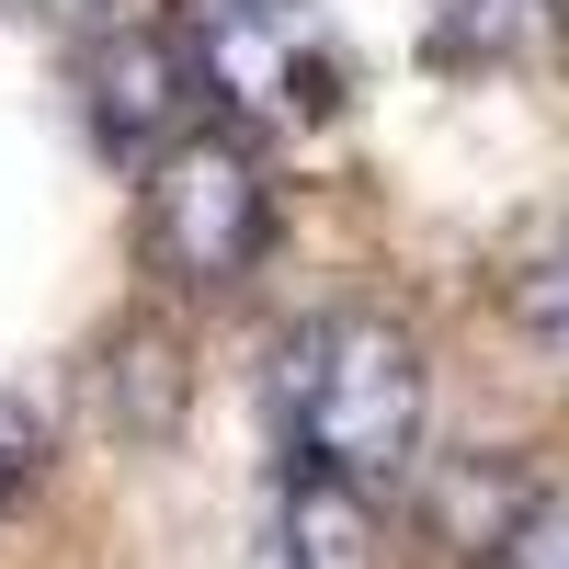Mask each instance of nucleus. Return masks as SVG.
Here are the masks:
<instances>
[{
	"label": "nucleus",
	"instance_id": "nucleus-8",
	"mask_svg": "<svg viewBox=\"0 0 569 569\" xmlns=\"http://www.w3.org/2000/svg\"><path fill=\"white\" fill-rule=\"evenodd\" d=\"M512 569H569V501H558V512H536V525L512 536Z\"/></svg>",
	"mask_w": 569,
	"mask_h": 569
},
{
	"label": "nucleus",
	"instance_id": "nucleus-4",
	"mask_svg": "<svg viewBox=\"0 0 569 569\" xmlns=\"http://www.w3.org/2000/svg\"><path fill=\"white\" fill-rule=\"evenodd\" d=\"M194 91H206V80H194V58H182V34H103V46H91V69H80L91 137H103L114 160H137V171L182 137Z\"/></svg>",
	"mask_w": 569,
	"mask_h": 569
},
{
	"label": "nucleus",
	"instance_id": "nucleus-1",
	"mask_svg": "<svg viewBox=\"0 0 569 569\" xmlns=\"http://www.w3.org/2000/svg\"><path fill=\"white\" fill-rule=\"evenodd\" d=\"M273 421L308 479L376 490L421 456V342L376 308H319L273 353Z\"/></svg>",
	"mask_w": 569,
	"mask_h": 569
},
{
	"label": "nucleus",
	"instance_id": "nucleus-7",
	"mask_svg": "<svg viewBox=\"0 0 569 569\" xmlns=\"http://www.w3.org/2000/svg\"><path fill=\"white\" fill-rule=\"evenodd\" d=\"M512 319H525L536 342H547V353L569 365V240H558V251H547V262H536L525 284H512Z\"/></svg>",
	"mask_w": 569,
	"mask_h": 569
},
{
	"label": "nucleus",
	"instance_id": "nucleus-2",
	"mask_svg": "<svg viewBox=\"0 0 569 569\" xmlns=\"http://www.w3.org/2000/svg\"><path fill=\"white\" fill-rule=\"evenodd\" d=\"M182 58L240 126H330L353 91L319 0H182Z\"/></svg>",
	"mask_w": 569,
	"mask_h": 569
},
{
	"label": "nucleus",
	"instance_id": "nucleus-3",
	"mask_svg": "<svg viewBox=\"0 0 569 569\" xmlns=\"http://www.w3.org/2000/svg\"><path fill=\"white\" fill-rule=\"evenodd\" d=\"M137 228H149V262L171 284H240L262 262V240H273V182H262V160L240 149V137L182 126L171 149L149 160Z\"/></svg>",
	"mask_w": 569,
	"mask_h": 569
},
{
	"label": "nucleus",
	"instance_id": "nucleus-5",
	"mask_svg": "<svg viewBox=\"0 0 569 569\" xmlns=\"http://www.w3.org/2000/svg\"><path fill=\"white\" fill-rule=\"evenodd\" d=\"M421 58L445 80H547L569 69V0H421Z\"/></svg>",
	"mask_w": 569,
	"mask_h": 569
},
{
	"label": "nucleus",
	"instance_id": "nucleus-6",
	"mask_svg": "<svg viewBox=\"0 0 569 569\" xmlns=\"http://www.w3.org/2000/svg\"><path fill=\"white\" fill-rule=\"evenodd\" d=\"M251 569H376V512L365 490L342 479H284L273 512H262V536H251Z\"/></svg>",
	"mask_w": 569,
	"mask_h": 569
},
{
	"label": "nucleus",
	"instance_id": "nucleus-9",
	"mask_svg": "<svg viewBox=\"0 0 569 569\" xmlns=\"http://www.w3.org/2000/svg\"><path fill=\"white\" fill-rule=\"evenodd\" d=\"M0 12H34V23H91V12H114V0H0Z\"/></svg>",
	"mask_w": 569,
	"mask_h": 569
}]
</instances>
